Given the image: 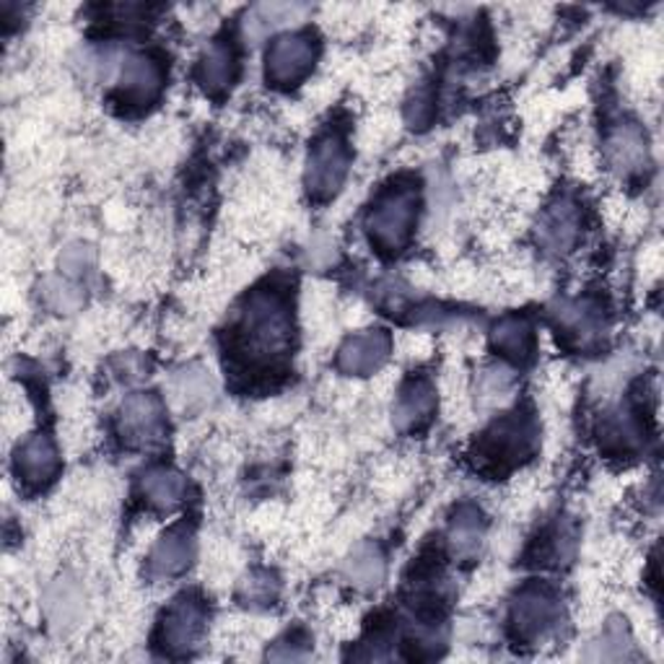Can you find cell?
<instances>
[{"label":"cell","instance_id":"cell-23","mask_svg":"<svg viewBox=\"0 0 664 664\" xmlns=\"http://www.w3.org/2000/svg\"><path fill=\"white\" fill-rule=\"evenodd\" d=\"M493 346L512 359H527L533 351V327L522 317H506L493 327Z\"/></svg>","mask_w":664,"mask_h":664},{"label":"cell","instance_id":"cell-30","mask_svg":"<svg viewBox=\"0 0 664 664\" xmlns=\"http://www.w3.org/2000/svg\"><path fill=\"white\" fill-rule=\"evenodd\" d=\"M509 387H512V372H509V369L496 366V369H491V372H486V380H484L486 395H501V393H506Z\"/></svg>","mask_w":664,"mask_h":664},{"label":"cell","instance_id":"cell-17","mask_svg":"<svg viewBox=\"0 0 664 664\" xmlns=\"http://www.w3.org/2000/svg\"><path fill=\"white\" fill-rule=\"evenodd\" d=\"M141 491L145 496V501L153 503L156 509H164V512H170V509L179 506V503L185 501L187 480L182 478L179 473L159 467V470H151V473L143 475Z\"/></svg>","mask_w":664,"mask_h":664},{"label":"cell","instance_id":"cell-21","mask_svg":"<svg viewBox=\"0 0 664 664\" xmlns=\"http://www.w3.org/2000/svg\"><path fill=\"white\" fill-rule=\"evenodd\" d=\"M480 543H484V520H480V514L473 506L459 509L450 527V545L454 556L473 558L480 550Z\"/></svg>","mask_w":664,"mask_h":664},{"label":"cell","instance_id":"cell-29","mask_svg":"<svg viewBox=\"0 0 664 664\" xmlns=\"http://www.w3.org/2000/svg\"><path fill=\"white\" fill-rule=\"evenodd\" d=\"M240 597L252 607L270 605L272 599L278 597V582L270 574H263V571H257V574H249L240 584Z\"/></svg>","mask_w":664,"mask_h":664},{"label":"cell","instance_id":"cell-2","mask_svg":"<svg viewBox=\"0 0 664 664\" xmlns=\"http://www.w3.org/2000/svg\"><path fill=\"white\" fill-rule=\"evenodd\" d=\"M416 211L418 200L413 190H393L384 195L366 223L376 247L384 252H400L413 232Z\"/></svg>","mask_w":664,"mask_h":664},{"label":"cell","instance_id":"cell-4","mask_svg":"<svg viewBox=\"0 0 664 664\" xmlns=\"http://www.w3.org/2000/svg\"><path fill=\"white\" fill-rule=\"evenodd\" d=\"M348 174V149L338 136H327L314 145L306 164V187L314 198H333Z\"/></svg>","mask_w":664,"mask_h":664},{"label":"cell","instance_id":"cell-15","mask_svg":"<svg viewBox=\"0 0 664 664\" xmlns=\"http://www.w3.org/2000/svg\"><path fill=\"white\" fill-rule=\"evenodd\" d=\"M384 556L376 545H359L351 556H348L342 574L351 582L356 590H376L384 582Z\"/></svg>","mask_w":664,"mask_h":664},{"label":"cell","instance_id":"cell-1","mask_svg":"<svg viewBox=\"0 0 664 664\" xmlns=\"http://www.w3.org/2000/svg\"><path fill=\"white\" fill-rule=\"evenodd\" d=\"M242 346L257 359H276L291 342L289 306L278 293H255L242 312Z\"/></svg>","mask_w":664,"mask_h":664},{"label":"cell","instance_id":"cell-24","mask_svg":"<svg viewBox=\"0 0 664 664\" xmlns=\"http://www.w3.org/2000/svg\"><path fill=\"white\" fill-rule=\"evenodd\" d=\"M306 13L304 5L299 3H263L252 11L247 19V34L260 37L263 32L276 30V26L289 24V21H299Z\"/></svg>","mask_w":664,"mask_h":664},{"label":"cell","instance_id":"cell-25","mask_svg":"<svg viewBox=\"0 0 664 664\" xmlns=\"http://www.w3.org/2000/svg\"><path fill=\"white\" fill-rule=\"evenodd\" d=\"M47 610L55 626H73L83 610V597L71 582H60L47 597Z\"/></svg>","mask_w":664,"mask_h":664},{"label":"cell","instance_id":"cell-8","mask_svg":"<svg viewBox=\"0 0 664 664\" xmlns=\"http://www.w3.org/2000/svg\"><path fill=\"white\" fill-rule=\"evenodd\" d=\"M389 359V338L382 330H369L361 335H353L342 342L338 353V366L346 374L366 376L374 374L376 369L384 366Z\"/></svg>","mask_w":664,"mask_h":664},{"label":"cell","instance_id":"cell-22","mask_svg":"<svg viewBox=\"0 0 664 664\" xmlns=\"http://www.w3.org/2000/svg\"><path fill=\"white\" fill-rule=\"evenodd\" d=\"M603 442L613 452H633L644 442V431H641L639 418L631 410H618V413L607 416L603 426Z\"/></svg>","mask_w":664,"mask_h":664},{"label":"cell","instance_id":"cell-18","mask_svg":"<svg viewBox=\"0 0 664 664\" xmlns=\"http://www.w3.org/2000/svg\"><path fill=\"white\" fill-rule=\"evenodd\" d=\"M236 73V58L229 47L215 45L202 55L200 68H198V79L202 83V89L211 91V94H221L232 86Z\"/></svg>","mask_w":664,"mask_h":664},{"label":"cell","instance_id":"cell-16","mask_svg":"<svg viewBox=\"0 0 664 664\" xmlns=\"http://www.w3.org/2000/svg\"><path fill=\"white\" fill-rule=\"evenodd\" d=\"M554 317H556L558 327L566 330V335H574L582 346L597 340L599 333H603V319H599V312L584 302L558 304Z\"/></svg>","mask_w":664,"mask_h":664},{"label":"cell","instance_id":"cell-9","mask_svg":"<svg viewBox=\"0 0 664 664\" xmlns=\"http://www.w3.org/2000/svg\"><path fill=\"white\" fill-rule=\"evenodd\" d=\"M123 433L136 444H153L164 433V410L162 403L149 393L130 395L123 405L120 418Z\"/></svg>","mask_w":664,"mask_h":664},{"label":"cell","instance_id":"cell-26","mask_svg":"<svg viewBox=\"0 0 664 664\" xmlns=\"http://www.w3.org/2000/svg\"><path fill=\"white\" fill-rule=\"evenodd\" d=\"M628 646H631V639H628L626 626L620 624V620H610L605 633L599 636V641L594 644L597 652L592 654V660H624L628 654Z\"/></svg>","mask_w":664,"mask_h":664},{"label":"cell","instance_id":"cell-6","mask_svg":"<svg viewBox=\"0 0 664 664\" xmlns=\"http://www.w3.org/2000/svg\"><path fill=\"white\" fill-rule=\"evenodd\" d=\"M535 446V431L527 418H509L501 421L491 433H486L484 459L493 465H514L516 459L527 457Z\"/></svg>","mask_w":664,"mask_h":664},{"label":"cell","instance_id":"cell-7","mask_svg":"<svg viewBox=\"0 0 664 664\" xmlns=\"http://www.w3.org/2000/svg\"><path fill=\"white\" fill-rule=\"evenodd\" d=\"M202 631V607L190 597H182L166 610L162 620V646L170 654L190 652Z\"/></svg>","mask_w":664,"mask_h":664},{"label":"cell","instance_id":"cell-3","mask_svg":"<svg viewBox=\"0 0 664 664\" xmlns=\"http://www.w3.org/2000/svg\"><path fill=\"white\" fill-rule=\"evenodd\" d=\"M314 58H317V45H314L310 34H283V37L272 42L268 50L265 73L276 86H291V83L302 81L310 73Z\"/></svg>","mask_w":664,"mask_h":664},{"label":"cell","instance_id":"cell-5","mask_svg":"<svg viewBox=\"0 0 664 664\" xmlns=\"http://www.w3.org/2000/svg\"><path fill=\"white\" fill-rule=\"evenodd\" d=\"M558 620V599L543 586H527L514 597L512 603V624L516 636L535 641L556 626Z\"/></svg>","mask_w":664,"mask_h":664},{"label":"cell","instance_id":"cell-11","mask_svg":"<svg viewBox=\"0 0 664 664\" xmlns=\"http://www.w3.org/2000/svg\"><path fill=\"white\" fill-rule=\"evenodd\" d=\"M60 470L58 450L45 433H34L16 450V473L30 486H47Z\"/></svg>","mask_w":664,"mask_h":664},{"label":"cell","instance_id":"cell-20","mask_svg":"<svg viewBox=\"0 0 664 664\" xmlns=\"http://www.w3.org/2000/svg\"><path fill=\"white\" fill-rule=\"evenodd\" d=\"M579 234V215L569 202H561V206L550 208L548 215H545L543 226H540V240L543 244H548L550 249H569L574 244Z\"/></svg>","mask_w":664,"mask_h":664},{"label":"cell","instance_id":"cell-19","mask_svg":"<svg viewBox=\"0 0 664 664\" xmlns=\"http://www.w3.org/2000/svg\"><path fill=\"white\" fill-rule=\"evenodd\" d=\"M213 380L206 369L190 366L182 369L172 380V395L182 408H200L213 397Z\"/></svg>","mask_w":664,"mask_h":664},{"label":"cell","instance_id":"cell-14","mask_svg":"<svg viewBox=\"0 0 664 664\" xmlns=\"http://www.w3.org/2000/svg\"><path fill=\"white\" fill-rule=\"evenodd\" d=\"M193 558V535L190 529L179 527L166 533L162 540L156 543L151 554V571L156 576H174L190 566Z\"/></svg>","mask_w":664,"mask_h":664},{"label":"cell","instance_id":"cell-27","mask_svg":"<svg viewBox=\"0 0 664 664\" xmlns=\"http://www.w3.org/2000/svg\"><path fill=\"white\" fill-rule=\"evenodd\" d=\"M94 263H96L94 247L83 242L68 244V247L60 252V260H58L62 276L66 278H83L86 272H91V268H94Z\"/></svg>","mask_w":664,"mask_h":664},{"label":"cell","instance_id":"cell-28","mask_svg":"<svg viewBox=\"0 0 664 664\" xmlns=\"http://www.w3.org/2000/svg\"><path fill=\"white\" fill-rule=\"evenodd\" d=\"M42 293H45V302L60 314H71L83 304V293L73 283L62 281V278H50Z\"/></svg>","mask_w":664,"mask_h":664},{"label":"cell","instance_id":"cell-13","mask_svg":"<svg viewBox=\"0 0 664 664\" xmlns=\"http://www.w3.org/2000/svg\"><path fill=\"white\" fill-rule=\"evenodd\" d=\"M436 408V395H433L431 384L426 382H410L395 403V426L400 431H413L433 416Z\"/></svg>","mask_w":664,"mask_h":664},{"label":"cell","instance_id":"cell-12","mask_svg":"<svg viewBox=\"0 0 664 664\" xmlns=\"http://www.w3.org/2000/svg\"><path fill=\"white\" fill-rule=\"evenodd\" d=\"M607 162L620 174L641 172L649 162V145L644 132L636 125H618L607 136Z\"/></svg>","mask_w":664,"mask_h":664},{"label":"cell","instance_id":"cell-10","mask_svg":"<svg viewBox=\"0 0 664 664\" xmlns=\"http://www.w3.org/2000/svg\"><path fill=\"white\" fill-rule=\"evenodd\" d=\"M120 100L132 107H145L162 91V68L149 55H130L120 73Z\"/></svg>","mask_w":664,"mask_h":664}]
</instances>
